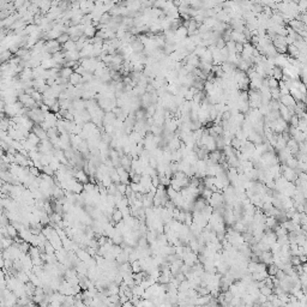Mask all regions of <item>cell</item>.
Wrapping results in <instances>:
<instances>
[{
    "instance_id": "cell-12",
    "label": "cell",
    "mask_w": 307,
    "mask_h": 307,
    "mask_svg": "<svg viewBox=\"0 0 307 307\" xmlns=\"http://www.w3.org/2000/svg\"><path fill=\"white\" fill-rule=\"evenodd\" d=\"M277 270H278V268H277V265L274 264V263H271V264H269V265L266 266V271H268L269 276H275L276 272H277Z\"/></svg>"
},
{
    "instance_id": "cell-20",
    "label": "cell",
    "mask_w": 307,
    "mask_h": 307,
    "mask_svg": "<svg viewBox=\"0 0 307 307\" xmlns=\"http://www.w3.org/2000/svg\"><path fill=\"white\" fill-rule=\"evenodd\" d=\"M2 186V181H1V179H0V187Z\"/></svg>"
},
{
    "instance_id": "cell-10",
    "label": "cell",
    "mask_w": 307,
    "mask_h": 307,
    "mask_svg": "<svg viewBox=\"0 0 307 307\" xmlns=\"http://www.w3.org/2000/svg\"><path fill=\"white\" fill-rule=\"evenodd\" d=\"M112 218H113V221H115V222H121L122 218H124V215H122L121 210H120V209H115V210L113 211Z\"/></svg>"
},
{
    "instance_id": "cell-11",
    "label": "cell",
    "mask_w": 307,
    "mask_h": 307,
    "mask_svg": "<svg viewBox=\"0 0 307 307\" xmlns=\"http://www.w3.org/2000/svg\"><path fill=\"white\" fill-rule=\"evenodd\" d=\"M27 139L31 143V144H34V145H37L40 142H41V139L37 137L34 132H29V135H28V137H27Z\"/></svg>"
},
{
    "instance_id": "cell-19",
    "label": "cell",
    "mask_w": 307,
    "mask_h": 307,
    "mask_svg": "<svg viewBox=\"0 0 307 307\" xmlns=\"http://www.w3.org/2000/svg\"><path fill=\"white\" fill-rule=\"evenodd\" d=\"M215 46H216V48H218V49H222L223 47H226V41L222 37H220V38H217Z\"/></svg>"
},
{
    "instance_id": "cell-1",
    "label": "cell",
    "mask_w": 307,
    "mask_h": 307,
    "mask_svg": "<svg viewBox=\"0 0 307 307\" xmlns=\"http://www.w3.org/2000/svg\"><path fill=\"white\" fill-rule=\"evenodd\" d=\"M278 101H280L283 106L288 107L289 110L291 112V114H294V107H295V105H296V101L294 100V97H293L290 94H287V95H281V97H280Z\"/></svg>"
},
{
    "instance_id": "cell-9",
    "label": "cell",
    "mask_w": 307,
    "mask_h": 307,
    "mask_svg": "<svg viewBox=\"0 0 307 307\" xmlns=\"http://www.w3.org/2000/svg\"><path fill=\"white\" fill-rule=\"evenodd\" d=\"M74 178L77 179V181H79L82 184H85V182H88V180H89L88 174L84 173L83 171H78V172L74 174Z\"/></svg>"
},
{
    "instance_id": "cell-13",
    "label": "cell",
    "mask_w": 307,
    "mask_h": 307,
    "mask_svg": "<svg viewBox=\"0 0 307 307\" xmlns=\"http://www.w3.org/2000/svg\"><path fill=\"white\" fill-rule=\"evenodd\" d=\"M6 229H7V233H9L10 238H15L18 235V230L16 229V227L13 225H6Z\"/></svg>"
},
{
    "instance_id": "cell-15",
    "label": "cell",
    "mask_w": 307,
    "mask_h": 307,
    "mask_svg": "<svg viewBox=\"0 0 307 307\" xmlns=\"http://www.w3.org/2000/svg\"><path fill=\"white\" fill-rule=\"evenodd\" d=\"M69 40H70V35H69L67 33H61V34L58 36V38H56V41H58L61 46H63L64 43H66Z\"/></svg>"
},
{
    "instance_id": "cell-6",
    "label": "cell",
    "mask_w": 307,
    "mask_h": 307,
    "mask_svg": "<svg viewBox=\"0 0 307 307\" xmlns=\"http://www.w3.org/2000/svg\"><path fill=\"white\" fill-rule=\"evenodd\" d=\"M69 83L70 84H72V85H77V84H79V83H83V78H82V74L77 72H73L71 74V77L69 78Z\"/></svg>"
},
{
    "instance_id": "cell-5",
    "label": "cell",
    "mask_w": 307,
    "mask_h": 307,
    "mask_svg": "<svg viewBox=\"0 0 307 307\" xmlns=\"http://www.w3.org/2000/svg\"><path fill=\"white\" fill-rule=\"evenodd\" d=\"M282 76H283V70H282V67L281 66H274L272 67V71H271V76L272 78H275V79H277V81H281V78H282Z\"/></svg>"
},
{
    "instance_id": "cell-8",
    "label": "cell",
    "mask_w": 307,
    "mask_h": 307,
    "mask_svg": "<svg viewBox=\"0 0 307 307\" xmlns=\"http://www.w3.org/2000/svg\"><path fill=\"white\" fill-rule=\"evenodd\" d=\"M199 60H200V61H204V63L212 64V54H211V52L209 51L208 48L205 49V52H204L203 54L199 56Z\"/></svg>"
},
{
    "instance_id": "cell-4",
    "label": "cell",
    "mask_w": 307,
    "mask_h": 307,
    "mask_svg": "<svg viewBox=\"0 0 307 307\" xmlns=\"http://www.w3.org/2000/svg\"><path fill=\"white\" fill-rule=\"evenodd\" d=\"M74 72L72 67H67V66H64L59 70V77L61 78H65V79H69L71 77V74Z\"/></svg>"
},
{
    "instance_id": "cell-7",
    "label": "cell",
    "mask_w": 307,
    "mask_h": 307,
    "mask_svg": "<svg viewBox=\"0 0 307 307\" xmlns=\"http://www.w3.org/2000/svg\"><path fill=\"white\" fill-rule=\"evenodd\" d=\"M63 52H69V51H77V46H76V41L73 40H69L66 43L63 45Z\"/></svg>"
},
{
    "instance_id": "cell-14",
    "label": "cell",
    "mask_w": 307,
    "mask_h": 307,
    "mask_svg": "<svg viewBox=\"0 0 307 307\" xmlns=\"http://www.w3.org/2000/svg\"><path fill=\"white\" fill-rule=\"evenodd\" d=\"M30 96L33 97V99L35 100L36 101V103H42V99H43V96H42V94L40 92V91H37V90H34L31 94H30Z\"/></svg>"
},
{
    "instance_id": "cell-17",
    "label": "cell",
    "mask_w": 307,
    "mask_h": 307,
    "mask_svg": "<svg viewBox=\"0 0 307 307\" xmlns=\"http://www.w3.org/2000/svg\"><path fill=\"white\" fill-rule=\"evenodd\" d=\"M259 293L263 294V295H265V296H268V295L272 294V288H270V287H268V286H265V284H264L263 287L259 288Z\"/></svg>"
},
{
    "instance_id": "cell-16",
    "label": "cell",
    "mask_w": 307,
    "mask_h": 307,
    "mask_svg": "<svg viewBox=\"0 0 307 307\" xmlns=\"http://www.w3.org/2000/svg\"><path fill=\"white\" fill-rule=\"evenodd\" d=\"M270 95H271V99L272 100H280L281 97V94H280V89L278 88H271L270 89Z\"/></svg>"
},
{
    "instance_id": "cell-18",
    "label": "cell",
    "mask_w": 307,
    "mask_h": 307,
    "mask_svg": "<svg viewBox=\"0 0 307 307\" xmlns=\"http://www.w3.org/2000/svg\"><path fill=\"white\" fill-rule=\"evenodd\" d=\"M200 194H202V197H203V198L208 200V199L211 197V194H212V191L210 190V189H207V187H204V189H203V191L200 192Z\"/></svg>"
},
{
    "instance_id": "cell-3",
    "label": "cell",
    "mask_w": 307,
    "mask_h": 307,
    "mask_svg": "<svg viewBox=\"0 0 307 307\" xmlns=\"http://www.w3.org/2000/svg\"><path fill=\"white\" fill-rule=\"evenodd\" d=\"M31 130H33V132H34V133H35V135H36L37 137L41 139V140H42V139H47V138H48V137H47V131H45V130L41 127V125H34Z\"/></svg>"
},
{
    "instance_id": "cell-2",
    "label": "cell",
    "mask_w": 307,
    "mask_h": 307,
    "mask_svg": "<svg viewBox=\"0 0 307 307\" xmlns=\"http://www.w3.org/2000/svg\"><path fill=\"white\" fill-rule=\"evenodd\" d=\"M289 27L298 33L299 30L306 29V24H305V23H302L301 20H298V19H290V20H289Z\"/></svg>"
}]
</instances>
